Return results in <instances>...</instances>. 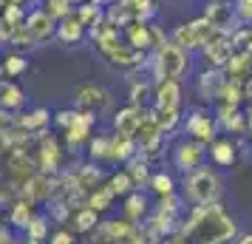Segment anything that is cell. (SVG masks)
<instances>
[{
  "label": "cell",
  "instance_id": "1",
  "mask_svg": "<svg viewBox=\"0 0 252 244\" xmlns=\"http://www.w3.org/2000/svg\"><path fill=\"white\" fill-rule=\"evenodd\" d=\"M235 233V224L218 208H198L193 210L190 221L184 224V236L195 242H224Z\"/></svg>",
  "mask_w": 252,
  "mask_h": 244
},
{
  "label": "cell",
  "instance_id": "2",
  "mask_svg": "<svg viewBox=\"0 0 252 244\" xmlns=\"http://www.w3.org/2000/svg\"><path fill=\"white\" fill-rule=\"evenodd\" d=\"M187 196L198 202V205H210L213 199L218 196V179L210 171H198V174L190 176L187 182Z\"/></svg>",
  "mask_w": 252,
  "mask_h": 244
},
{
  "label": "cell",
  "instance_id": "3",
  "mask_svg": "<svg viewBox=\"0 0 252 244\" xmlns=\"http://www.w3.org/2000/svg\"><path fill=\"white\" fill-rule=\"evenodd\" d=\"M184 63H187V57H184L182 48L164 46V48L159 51V77H161V80H167V77H170V80L182 77Z\"/></svg>",
  "mask_w": 252,
  "mask_h": 244
},
{
  "label": "cell",
  "instance_id": "4",
  "mask_svg": "<svg viewBox=\"0 0 252 244\" xmlns=\"http://www.w3.org/2000/svg\"><path fill=\"white\" fill-rule=\"evenodd\" d=\"M105 105H108V91L99 85H82L77 91V100H74L77 111H91V114H99Z\"/></svg>",
  "mask_w": 252,
  "mask_h": 244
},
{
  "label": "cell",
  "instance_id": "5",
  "mask_svg": "<svg viewBox=\"0 0 252 244\" xmlns=\"http://www.w3.org/2000/svg\"><path fill=\"white\" fill-rule=\"evenodd\" d=\"M23 29L29 35V40H46V37L54 35V17L46 9H37V12H32L23 20Z\"/></svg>",
  "mask_w": 252,
  "mask_h": 244
},
{
  "label": "cell",
  "instance_id": "6",
  "mask_svg": "<svg viewBox=\"0 0 252 244\" xmlns=\"http://www.w3.org/2000/svg\"><path fill=\"white\" fill-rule=\"evenodd\" d=\"M54 26H57V29H54V35H57L63 43H80L82 35H85V26L80 23V17H77V14H71V12L63 14Z\"/></svg>",
  "mask_w": 252,
  "mask_h": 244
},
{
  "label": "cell",
  "instance_id": "7",
  "mask_svg": "<svg viewBox=\"0 0 252 244\" xmlns=\"http://www.w3.org/2000/svg\"><path fill=\"white\" fill-rule=\"evenodd\" d=\"M139 122H142V111L130 105V108H125V111L116 114L114 128H116V134H122V137H133L139 131Z\"/></svg>",
  "mask_w": 252,
  "mask_h": 244
},
{
  "label": "cell",
  "instance_id": "8",
  "mask_svg": "<svg viewBox=\"0 0 252 244\" xmlns=\"http://www.w3.org/2000/svg\"><path fill=\"white\" fill-rule=\"evenodd\" d=\"M179 108V85L167 77L156 91V111H173Z\"/></svg>",
  "mask_w": 252,
  "mask_h": 244
},
{
  "label": "cell",
  "instance_id": "9",
  "mask_svg": "<svg viewBox=\"0 0 252 244\" xmlns=\"http://www.w3.org/2000/svg\"><path fill=\"white\" fill-rule=\"evenodd\" d=\"M176 162H179V168H184V171L198 168V162H201V145H198V139L184 142L182 148L176 151Z\"/></svg>",
  "mask_w": 252,
  "mask_h": 244
},
{
  "label": "cell",
  "instance_id": "10",
  "mask_svg": "<svg viewBox=\"0 0 252 244\" xmlns=\"http://www.w3.org/2000/svg\"><path fill=\"white\" fill-rule=\"evenodd\" d=\"M0 69H3V77H9V80H17L26 69H29V60L20 54V51H12V54H6V60L0 63Z\"/></svg>",
  "mask_w": 252,
  "mask_h": 244
},
{
  "label": "cell",
  "instance_id": "11",
  "mask_svg": "<svg viewBox=\"0 0 252 244\" xmlns=\"http://www.w3.org/2000/svg\"><path fill=\"white\" fill-rule=\"evenodd\" d=\"M26 236H29V242H43L48 239L51 233H48V216L46 213H34L29 224H26Z\"/></svg>",
  "mask_w": 252,
  "mask_h": 244
},
{
  "label": "cell",
  "instance_id": "12",
  "mask_svg": "<svg viewBox=\"0 0 252 244\" xmlns=\"http://www.w3.org/2000/svg\"><path fill=\"white\" fill-rule=\"evenodd\" d=\"M32 216H34L32 202H17L14 210H12V216H9V221H12V227H17V230H26V224H29Z\"/></svg>",
  "mask_w": 252,
  "mask_h": 244
},
{
  "label": "cell",
  "instance_id": "13",
  "mask_svg": "<svg viewBox=\"0 0 252 244\" xmlns=\"http://www.w3.org/2000/svg\"><path fill=\"white\" fill-rule=\"evenodd\" d=\"M77 17H80V23L85 26V32H88V29L96 26V20L102 17V12H99V6L91 0V3H82L80 9H77Z\"/></svg>",
  "mask_w": 252,
  "mask_h": 244
},
{
  "label": "cell",
  "instance_id": "14",
  "mask_svg": "<svg viewBox=\"0 0 252 244\" xmlns=\"http://www.w3.org/2000/svg\"><path fill=\"white\" fill-rule=\"evenodd\" d=\"M0 105H3V108H20V105H23V91H20L14 82L3 85V88H0Z\"/></svg>",
  "mask_w": 252,
  "mask_h": 244
},
{
  "label": "cell",
  "instance_id": "15",
  "mask_svg": "<svg viewBox=\"0 0 252 244\" xmlns=\"http://www.w3.org/2000/svg\"><path fill=\"white\" fill-rule=\"evenodd\" d=\"M127 233H133L127 224H119V221H105L102 227H99V239H114V242H116V239H122V242H125V239H130Z\"/></svg>",
  "mask_w": 252,
  "mask_h": 244
},
{
  "label": "cell",
  "instance_id": "16",
  "mask_svg": "<svg viewBox=\"0 0 252 244\" xmlns=\"http://www.w3.org/2000/svg\"><path fill=\"white\" fill-rule=\"evenodd\" d=\"M74 227H77V233H88L91 227H96V210L94 208L77 210L74 213Z\"/></svg>",
  "mask_w": 252,
  "mask_h": 244
},
{
  "label": "cell",
  "instance_id": "17",
  "mask_svg": "<svg viewBox=\"0 0 252 244\" xmlns=\"http://www.w3.org/2000/svg\"><path fill=\"white\" fill-rule=\"evenodd\" d=\"M187 131L193 134V137H198V139H210L213 137V125L207 122V116H201V114H195L190 122H187Z\"/></svg>",
  "mask_w": 252,
  "mask_h": 244
},
{
  "label": "cell",
  "instance_id": "18",
  "mask_svg": "<svg viewBox=\"0 0 252 244\" xmlns=\"http://www.w3.org/2000/svg\"><path fill=\"white\" fill-rule=\"evenodd\" d=\"M145 210H148V202H145L142 193H130V196H127V202H125L127 219H139V216H145Z\"/></svg>",
  "mask_w": 252,
  "mask_h": 244
},
{
  "label": "cell",
  "instance_id": "19",
  "mask_svg": "<svg viewBox=\"0 0 252 244\" xmlns=\"http://www.w3.org/2000/svg\"><path fill=\"white\" fill-rule=\"evenodd\" d=\"M111 190H114V196H127L130 193V187H133V179H130V174L127 171H122V174H116L114 179H111Z\"/></svg>",
  "mask_w": 252,
  "mask_h": 244
},
{
  "label": "cell",
  "instance_id": "20",
  "mask_svg": "<svg viewBox=\"0 0 252 244\" xmlns=\"http://www.w3.org/2000/svg\"><path fill=\"white\" fill-rule=\"evenodd\" d=\"M48 119H51V114H48L46 108H37V111H32V114H29V116L23 119V128H29V131H34V128H46Z\"/></svg>",
  "mask_w": 252,
  "mask_h": 244
},
{
  "label": "cell",
  "instance_id": "21",
  "mask_svg": "<svg viewBox=\"0 0 252 244\" xmlns=\"http://www.w3.org/2000/svg\"><path fill=\"white\" fill-rule=\"evenodd\" d=\"M88 153H91L94 159H96V156H99V159H111V139H108V137H96V139H91Z\"/></svg>",
  "mask_w": 252,
  "mask_h": 244
},
{
  "label": "cell",
  "instance_id": "22",
  "mask_svg": "<svg viewBox=\"0 0 252 244\" xmlns=\"http://www.w3.org/2000/svg\"><path fill=\"white\" fill-rule=\"evenodd\" d=\"M111 199H114V190H111V187H99V190H96V193L91 196L88 208H94L96 213H99V210H105L108 205H111Z\"/></svg>",
  "mask_w": 252,
  "mask_h": 244
},
{
  "label": "cell",
  "instance_id": "23",
  "mask_svg": "<svg viewBox=\"0 0 252 244\" xmlns=\"http://www.w3.org/2000/svg\"><path fill=\"white\" fill-rule=\"evenodd\" d=\"M46 216H48V219L54 216L57 221H65V219H68V205H65L63 199H48V210H46Z\"/></svg>",
  "mask_w": 252,
  "mask_h": 244
},
{
  "label": "cell",
  "instance_id": "24",
  "mask_svg": "<svg viewBox=\"0 0 252 244\" xmlns=\"http://www.w3.org/2000/svg\"><path fill=\"white\" fill-rule=\"evenodd\" d=\"M210 153H213V159H216L218 165H229L232 162V145H229V142H216Z\"/></svg>",
  "mask_w": 252,
  "mask_h": 244
},
{
  "label": "cell",
  "instance_id": "25",
  "mask_svg": "<svg viewBox=\"0 0 252 244\" xmlns=\"http://www.w3.org/2000/svg\"><path fill=\"white\" fill-rule=\"evenodd\" d=\"M153 190L159 196H173V179L167 174H156L153 176Z\"/></svg>",
  "mask_w": 252,
  "mask_h": 244
},
{
  "label": "cell",
  "instance_id": "26",
  "mask_svg": "<svg viewBox=\"0 0 252 244\" xmlns=\"http://www.w3.org/2000/svg\"><path fill=\"white\" fill-rule=\"evenodd\" d=\"M71 119H74V108H68V111H60L57 116H54V122H57V128H68Z\"/></svg>",
  "mask_w": 252,
  "mask_h": 244
},
{
  "label": "cell",
  "instance_id": "27",
  "mask_svg": "<svg viewBox=\"0 0 252 244\" xmlns=\"http://www.w3.org/2000/svg\"><path fill=\"white\" fill-rule=\"evenodd\" d=\"M54 244H68V242H74V233H68V230H57V233H51L48 236Z\"/></svg>",
  "mask_w": 252,
  "mask_h": 244
},
{
  "label": "cell",
  "instance_id": "28",
  "mask_svg": "<svg viewBox=\"0 0 252 244\" xmlns=\"http://www.w3.org/2000/svg\"><path fill=\"white\" fill-rule=\"evenodd\" d=\"M0 80H3V69H0Z\"/></svg>",
  "mask_w": 252,
  "mask_h": 244
}]
</instances>
